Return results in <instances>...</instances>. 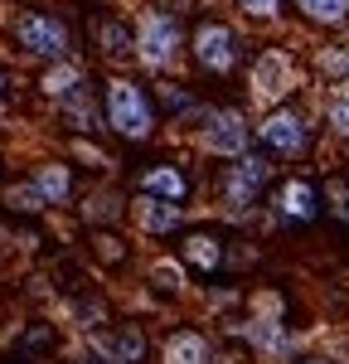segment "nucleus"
<instances>
[{
    "mask_svg": "<svg viewBox=\"0 0 349 364\" xmlns=\"http://www.w3.org/2000/svg\"><path fill=\"white\" fill-rule=\"evenodd\" d=\"M107 127L121 132L126 141H145L155 132V107L141 83H126V78L107 83Z\"/></svg>",
    "mask_w": 349,
    "mask_h": 364,
    "instance_id": "f257e3e1",
    "label": "nucleus"
},
{
    "mask_svg": "<svg viewBox=\"0 0 349 364\" xmlns=\"http://www.w3.org/2000/svg\"><path fill=\"white\" fill-rule=\"evenodd\" d=\"M15 44L29 58L63 63L68 58V25L58 15H49V10H25V15H15Z\"/></svg>",
    "mask_w": 349,
    "mask_h": 364,
    "instance_id": "f03ea898",
    "label": "nucleus"
},
{
    "mask_svg": "<svg viewBox=\"0 0 349 364\" xmlns=\"http://www.w3.org/2000/svg\"><path fill=\"white\" fill-rule=\"evenodd\" d=\"M136 54H141L145 68H165L174 54H179V25H174V15H165V10H150V15H141V25H136Z\"/></svg>",
    "mask_w": 349,
    "mask_h": 364,
    "instance_id": "7ed1b4c3",
    "label": "nucleus"
},
{
    "mask_svg": "<svg viewBox=\"0 0 349 364\" xmlns=\"http://www.w3.org/2000/svg\"><path fill=\"white\" fill-rule=\"evenodd\" d=\"M194 58L209 73H233V63H238V34L228 25H218V20H204L194 29Z\"/></svg>",
    "mask_w": 349,
    "mask_h": 364,
    "instance_id": "20e7f679",
    "label": "nucleus"
},
{
    "mask_svg": "<svg viewBox=\"0 0 349 364\" xmlns=\"http://www.w3.org/2000/svg\"><path fill=\"white\" fill-rule=\"evenodd\" d=\"M267 156H238V166L223 175V199H228L233 209H253L257 204V195H262V185H267Z\"/></svg>",
    "mask_w": 349,
    "mask_h": 364,
    "instance_id": "39448f33",
    "label": "nucleus"
},
{
    "mask_svg": "<svg viewBox=\"0 0 349 364\" xmlns=\"http://www.w3.org/2000/svg\"><path fill=\"white\" fill-rule=\"evenodd\" d=\"M204 146L214 156H243L248 151V117L233 107H214L204 117Z\"/></svg>",
    "mask_w": 349,
    "mask_h": 364,
    "instance_id": "423d86ee",
    "label": "nucleus"
},
{
    "mask_svg": "<svg viewBox=\"0 0 349 364\" xmlns=\"http://www.w3.org/2000/svg\"><path fill=\"white\" fill-rule=\"evenodd\" d=\"M272 204H277V219H287V224H311L320 214V195H316L311 180H287V185H277Z\"/></svg>",
    "mask_w": 349,
    "mask_h": 364,
    "instance_id": "0eeeda50",
    "label": "nucleus"
},
{
    "mask_svg": "<svg viewBox=\"0 0 349 364\" xmlns=\"http://www.w3.org/2000/svg\"><path fill=\"white\" fill-rule=\"evenodd\" d=\"M262 141H267V151H277V156H301L306 151V122L296 112H272L262 122Z\"/></svg>",
    "mask_w": 349,
    "mask_h": 364,
    "instance_id": "6e6552de",
    "label": "nucleus"
},
{
    "mask_svg": "<svg viewBox=\"0 0 349 364\" xmlns=\"http://www.w3.org/2000/svg\"><path fill=\"white\" fill-rule=\"evenodd\" d=\"M253 87H257L262 102H277L291 87V58L282 54V49H267V54L253 63Z\"/></svg>",
    "mask_w": 349,
    "mask_h": 364,
    "instance_id": "1a4fd4ad",
    "label": "nucleus"
},
{
    "mask_svg": "<svg viewBox=\"0 0 349 364\" xmlns=\"http://www.w3.org/2000/svg\"><path fill=\"white\" fill-rule=\"evenodd\" d=\"M92 350L107 355L112 364H141L145 360V336H141V326H121L112 336H92Z\"/></svg>",
    "mask_w": 349,
    "mask_h": 364,
    "instance_id": "9d476101",
    "label": "nucleus"
},
{
    "mask_svg": "<svg viewBox=\"0 0 349 364\" xmlns=\"http://www.w3.org/2000/svg\"><path fill=\"white\" fill-rule=\"evenodd\" d=\"M248 340H253V350L267 355V360H287L291 355V331H287V321H277V316L253 321V326H248Z\"/></svg>",
    "mask_w": 349,
    "mask_h": 364,
    "instance_id": "9b49d317",
    "label": "nucleus"
},
{
    "mask_svg": "<svg viewBox=\"0 0 349 364\" xmlns=\"http://www.w3.org/2000/svg\"><path fill=\"white\" fill-rule=\"evenodd\" d=\"M189 195V180L179 175L174 166H155L141 175V199H165V204H179Z\"/></svg>",
    "mask_w": 349,
    "mask_h": 364,
    "instance_id": "f8f14e48",
    "label": "nucleus"
},
{
    "mask_svg": "<svg viewBox=\"0 0 349 364\" xmlns=\"http://www.w3.org/2000/svg\"><path fill=\"white\" fill-rule=\"evenodd\" d=\"M58 112H63V122L73 127V132H97L102 127V112H97V102H92V87H73L68 97H58Z\"/></svg>",
    "mask_w": 349,
    "mask_h": 364,
    "instance_id": "ddd939ff",
    "label": "nucleus"
},
{
    "mask_svg": "<svg viewBox=\"0 0 349 364\" xmlns=\"http://www.w3.org/2000/svg\"><path fill=\"white\" fill-rule=\"evenodd\" d=\"M179 204H165V199H141L136 204V224L145 228V233H155V238H165V233H174L179 228Z\"/></svg>",
    "mask_w": 349,
    "mask_h": 364,
    "instance_id": "4468645a",
    "label": "nucleus"
},
{
    "mask_svg": "<svg viewBox=\"0 0 349 364\" xmlns=\"http://www.w3.org/2000/svg\"><path fill=\"white\" fill-rule=\"evenodd\" d=\"M165 364H209V340L199 331H174L165 340Z\"/></svg>",
    "mask_w": 349,
    "mask_h": 364,
    "instance_id": "2eb2a0df",
    "label": "nucleus"
},
{
    "mask_svg": "<svg viewBox=\"0 0 349 364\" xmlns=\"http://www.w3.org/2000/svg\"><path fill=\"white\" fill-rule=\"evenodd\" d=\"M29 185L39 190V199H44V204H63V199L73 195V175H68V166H58V161H54V166H39Z\"/></svg>",
    "mask_w": 349,
    "mask_h": 364,
    "instance_id": "dca6fc26",
    "label": "nucleus"
},
{
    "mask_svg": "<svg viewBox=\"0 0 349 364\" xmlns=\"http://www.w3.org/2000/svg\"><path fill=\"white\" fill-rule=\"evenodd\" d=\"M184 257H189L199 272H214V267L223 262V243H218L214 233H189V238H184Z\"/></svg>",
    "mask_w": 349,
    "mask_h": 364,
    "instance_id": "f3484780",
    "label": "nucleus"
},
{
    "mask_svg": "<svg viewBox=\"0 0 349 364\" xmlns=\"http://www.w3.org/2000/svg\"><path fill=\"white\" fill-rule=\"evenodd\" d=\"M44 92H49V97H68V92H73V87H83V68H78V63H68V58H63V63H54V68H49V73H44Z\"/></svg>",
    "mask_w": 349,
    "mask_h": 364,
    "instance_id": "a211bd4d",
    "label": "nucleus"
},
{
    "mask_svg": "<svg viewBox=\"0 0 349 364\" xmlns=\"http://www.w3.org/2000/svg\"><path fill=\"white\" fill-rule=\"evenodd\" d=\"M97 39H102V54H107V58H126L131 49H136V39H131V25H126V20H102Z\"/></svg>",
    "mask_w": 349,
    "mask_h": 364,
    "instance_id": "6ab92c4d",
    "label": "nucleus"
},
{
    "mask_svg": "<svg viewBox=\"0 0 349 364\" xmlns=\"http://www.w3.org/2000/svg\"><path fill=\"white\" fill-rule=\"evenodd\" d=\"M296 5L320 25H345L349 20V0H296Z\"/></svg>",
    "mask_w": 349,
    "mask_h": 364,
    "instance_id": "aec40b11",
    "label": "nucleus"
},
{
    "mask_svg": "<svg viewBox=\"0 0 349 364\" xmlns=\"http://www.w3.org/2000/svg\"><path fill=\"white\" fill-rule=\"evenodd\" d=\"M102 321H107V306H102L97 296H83V301H78V326L97 336V331H102Z\"/></svg>",
    "mask_w": 349,
    "mask_h": 364,
    "instance_id": "412c9836",
    "label": "nucleus"
},
{
    "mask_svg": "<svg viewBox=\"0 0 349 364\" xmlns=\"http://www.w3.org/2000/svg\"><path fill=\"white\" fill-rule=\"evenodd\" d=\"M160 107H165V112H194V97L179 83H165L160 87Z\"/></svg>",
    "mask_w": 349,
    "mask_h": 364,
    "instance_id": "4be33fe9",
    "label": "nucleus"
},
{
    "mask_svg": "<svg viewBox=\"0 0 349 364\" xmlns=\"http://www.w3.org/2000/svg\"><path fill=\"white\" fill-rule=\"evenodd\" d=\"M5 204H10V209H25V214L44 209V199H39V190H34V185H15V190L5 195Z\"/></svg>",
    "mask_w": 349,
    "mask_h": 364,
    "instance_id": "5701e85b",
    "label": "nucleus"
},
{
    "mask_svg": "<svg viewBox=\"0 0 349 364\" xmlns=\"http://www.w3.org/2000/svg\"><path fill=\"white\" fill-rule=\"evenodd\" d=\"M150 282L165 287V291H179V287H184V272H179V262H155V267H150Z\"/></svg>",
    "mask_w": 349,
    "mask_h": 364,
    "instance_id": "b1692460",
    "label": "nucleus"
},
{
    "mask_svg": "<svg viewBox=\"0 0 349 364\" xmlns=\"http://www.w3.org/2000/svg\"><path fill=\"white\" fill-rule=\"evenodd\" d=\"M83 214H87V219H116V214H121V204H116V195H92L83 204Z\"/></svg>",
    "mask_w": 349,
    "mask_h": 364,
    "instance_id": "393cba45",
    "label": "nucleus"
},
{
    "mask_svg": "<svg viewBox=\"0 0 349 364\" xmlns=\"http://www.w3.org/2000/svg\"><path fill=\"white\" fill-rule=\"evenodd\" d=\"M320 68H325V73H340V78H349V44L325 49V54H320Z\"/></svg>",
    "mask_w": 349,
    "mask_h": 364,
    "instance_id": "a878e982",
    "label": "nucleus"
},
{
    "mask_svg": "<svg viewBox=\"0 0 349 364\" xmlns=\"http://www.w3.org/2000/svg\"><path fill=\"white\" fill-rule=\"evenodd\" d=\"M330 127H335V132H340V136H349V97H335V102H330Z\"/></svg>",
    "mask_w": 349,
    "mask_h": 364,
    "instance_id": "bb28decb",
    "label": "nucleus"
},
{
    "mask_svg": "<svg viewBox=\"0 0 349 364\" xmlns=\"http://www.w3.org/2000/svg\"><path fill=\"white\" fill-rule=\"evenodd\" d=\"M238 5H243L248 15H257V20H272V15L282 10V0H238Z\"/></svg>",
    "mask_w": 349,
    "mask_h": 364,
    "instance_id": "cd10ccee",
    "label": "nucleus"
},
{
    "mask_svg": "<svg viewBox=\"0 0 349 364\" xmlns=\"http://www.w3.org/2000/svg\"><path fill=\"white\" fill-rule=\"evenodd\" d=\"M83 364H112V360H107V355H97V350H92V345H87V355H83Z\"/></svg>",
    "mask_w": 349,
    "mask_h": 364,
    "instance_id": "c85d7f7f",
    "label": "nucleus"
},
{
    "mask_svg": "<svg viewBox=\"0 0 349 364\" xmlns=\"http://www.w3.org/2000/svg\"><path fill=\"white\" fill-rule=\"evenodd\" d=\"M5 92H10V73L0 68V97H5Z\"/></svg>",
    "mask_w": 349,
    "mask_h": 364,
    "instance_id": "c756f323",
    "label": "nucleus"
},
{
    "mask_svg": "<svg viewBox=\"0 0 349 364\" xmlns=\"http://www.w3.org/2000/svg\"><path fill=\"white\" fill-rule=\"evenodd\" d=\"M301 364H335V360H301Z\"/></svg>",
    "mask_w": 349,
    "mask_h": 364,
    "instance_id": "7c9ffc66",
    "label": "nucleus"
}]
</instances>
